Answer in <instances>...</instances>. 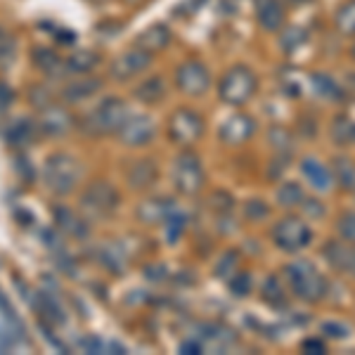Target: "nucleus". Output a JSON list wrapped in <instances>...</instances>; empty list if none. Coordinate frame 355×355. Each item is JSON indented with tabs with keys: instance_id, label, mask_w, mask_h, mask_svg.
Segmentation results:
<instances>
[{
	"instance_id": "1",
	"label": "nucleus",
	"mask_w": 355,
	"mask_h": 355,
	"mask_svg": "<svg viewBox=\"0 0 355 355\" xmlns=\"http://www.w3.org/2000/svg\"><path fill=\"white\" fill-rule=\"evenodd\" d=\"M282 277L287 282L294 299L301 303H320L329 294V282L322 272L318 270L313 261L308 259H294L282 268Z\"/></svg>"
},
{
	"instance_id": "5",
	"label": "nucleus",
	"mask_w": 355,
	"mask_h": 355,
	"mask_svg": "<svg viewBox=\"0 0 355 355\" xmlns=\"http://www.w3.org/2000/svg\"><path fill=\"white\" fill-rule=\"evenodd\" d=\"M171 178H173V187L178 194H182V197H197L204 190V182H206L202 157L197 152H192L190 147H185V150L178 154Z\"/></svg>"
},
{
	"instance_id": "10",
	"label": "nucleus",
	"mask_w": 355,
	"mask_h": 355,
	"mask_svg": "<svg viewBox=\"0 0 355 355\" xmlns=\"http://www.w3.org/2000/svg\"><path fill=\"white\" fill-rule=\"evenodd\" d=\"M259 123L251 114L246 112H234L227 119H223L218 125V140L225 147H242L246 142L254 140Z\"/></svg>"
},
{
	"instance_id": "22",
	"label": "nucleus",
	"mask_w": 355,
	"mask_h": 355,
	"mask_svg": "<svg viewBox=\"0 0 355 355\" xmlns=\"http://www.w3.org/2000/svg\"><path fill=\"white\" fill-rule=\"evenodd\" d=\"M102 62V55L97 50H73L64 60L67 73H76V76H88L93 73Z\"/></svg>"
},
{
	"instance_id": "43",
	"label": "nucleus",
	"mask_w": 355,
	"mask_h": 355,
	"mask_svg": "<svg viewBox=\"0 0 355 355\" xmlns=\"http://www.w3.org/2000/svg\"><path fill=\"white\" fill-rule=\"evenodd\" d=\"M303 353H327V343H324L322 336H308L301 343Z\"/></svg>"
},
{
	"instance_id": "28",
	"label": "nucleus",
	"mask_w": 355,
	"mask_h": 355,
	"mask_svg": "<svg viewBox=\"0 0 355 355\" xmlns=\"http://www.w3.org/2000/svg\"><path fill=\"white\" fill-rule=\"evenodd\" d=\"M166 90H168V85L162 76H150L135 88V97L142 105H159L166 97Z\"/></svg>"
},
{
	"instance_id": "8",
	"label": "nucleus",
	"mask_w": 355,
	"mask_h": 355,
	"mask_svg": "<svg viewBox=\"0 0 355 355\" xmlns=\"http://www.w3.org/2000/svg\"><path fill=\"white\" fill-rule=\"evenodd\" d=\"M119 204H121V194L112 182L105 180H95L81 197V206L88 218H107L119 209Z\"/></svg>"
},
{
	"instance_id": "21",
	"label": "nucleus",
	"mask_w": 355,
	"mask_h": 355,
	"mask_svg": "<svg viewBox=\"0 0 355 355\" xmlns=\"http://www.w3.org/2000/svg\"><path fill=\"white\" fill-rule=\"evenodd\" d=\"M329 137L336 147H353L355 145V114L341 112L331 119Z\"/></svg>"
},
{
	"instance_id": "34",
	"label": "nucleus",
	"mask_w": 355,
	"mask_h": 355,
	"mask_svg": "<svg viewBox=\"0 0 355 355\" xmlns=\"http://www.w3.org/2000/svg\"><path fill=\"white\" fill-rule=\"evenodd\" d=\"M237 270H239V251L237 249L223 251L218 263H216V268H214L216 277H218V279H230Z\"/></svg>"
},
{
	"instance_id": "7",
	"label": "nucleus",
	"mask_w": 355,
	"mask_h": 355,
	"mask_svg": "<svg viewBox=\"0 0 355 355\" xmlns=\"http://www.w3.org/2000/svg\"><path fill=\"white\" fill-rule=\"evenodd\" d=\"M128 107L121 97H105L93 112L88 114V133L93 135H119L123 121L128 119Z\"/></svg>"
},
{
	"instance_id": "39",
	"label": "nucleus",
	"mask_w": 355,
	"mask_h": 355,
	"mask_svg": "<svg viewBox=\"0 0 355 355\" xmlns=\"http://www.w3.org/2000/svg\"><path fill=\"white\" fill-rule=\"evenodd\" d=\"M242 211H244V218L249 223H261L270 216V206L263 202V199H249V202H244Z\"/></svg>"
},
{
	"instance_id": "25",
	"label": "nucleus",
	"mask_w": 355,
	"mask_h": 355,
	"mask_svg": "<svg viewBox=\"0 0 355 355\" xmlns=\"http://www.w3.org/2000/svg\"><path fill=\"white\" fill-rule=\"evenodd\" d=\"M275 202H277V206H282V209L294 211L306 202V190H303V185L296 180H282L277 192H275Z\"/></svg>"
},
{
	"instance_id": "9",
	"label": "nucleus",
	"mask_w": 355,
	"mask_h": 355,
	"mask_svg": "<svg viewBox=\"0 0 355 355\" xmlns=\"http://www.w3.org/2000/svg\"><path fill=\"white\" fill-rule=\"evenodd\" d=\"M175 88L182 95L202 97L211 88V69L202 60H185L175 69Z\"/></svg>"
},
{
	"instance_id": "4",
	"label": "nucleus",
	"mask_w": 355,
	"mask_h": 355,
	"mask_svg": "<svg viewBox=\"0 0 355 355\" xmlns=\"http://www.w3.org/2000/svg\"><path fill=\"white\" fill-rule=\"evenodd\" d=\"M166 133H168L171 142L178 147H192L206 133V119L192 107H178L168 114V121H166Z\"/></svg>"
},
{
	"instance_id": "23",
	"label": "nucleus",
	"mask_w": 355,
	"mask_h": 355,
	"mask_svg": "<svg viewBox=\"0 0 355 355\" xmlns=\"http://www.w3.org/2000/svg\"><path fill=\"white\" fill-rule=\"evenodd\" d=\"M125 175H128L130 187H135V190H147V187H152L154 182L159 180V166L154 164L152 159H140V162H135L130 166Z\"/></svg>"
},
{
	"instance_id": "15",
	"label": "nucleus",
	"mask_w": 355,
	"mask_h": 355,
	"mask_svg": "<svg viewBox=\"0 0 355 355\" xmlns=\"http://www.w3.org/2000/svg\"><path fill=\"white\" fill-rule=\"evenodd\" d=\"M254 12L256 21L268 33L282 31L287 24V10H284L282 0H254Z\"/></svg>"
},
{
	"instance_id": "6",
	"label": "nucleus",
	"mask_w": 355,
	"mask_h": 355,
	"mask_svg": "<svg viewBox=\"0 0 355 355\" xmlns=\"http://www.w3.org/2000/svg\"><path fill=\"white\" fill-rule=\"evenodd\" d=\"M83 168L78 164V159H73L71 154L57 152L53 157H48V162L43 166V178L45 185L57 194H69L73 187L81 182Z\"/></svg>"
},
{
	"instance_id": "46",
	"label": "nucleus",
	"mask_w": 355,
	"mask_h": 355,
	"mask_svg": "<svg viewBox=\"0 0 355 355\" xmlns=\"http://www.w3.org/2000/svg\"><path fill=\"white\" fill-rule=\"evenodd\" d=\"M128 3H142V0H128Z\"/></svg>"
},
{
	"instance_id": "13",
	"label": "nucleus",
	"mask_w": 355,
	"mask_h": 355,
	"mask_svg": "<svg viewBox=\"0 0 355 355\" xmlns=\"http://www.w3.org/2000/svg\"><path fill=\"white\" fill-rule=\"evenodd\" d=\"M322 259L329 263L331 270L355 279V244L346 239H327L322 244Z\"/></svg>"
},
{
	"instance_id": "19",
	"label": "nucleus",
	"mask_w": 355,
	"mask_h": 355,
	"mask_svg": "<svg viewBox=\"0 0 355 355\" xmlns=\"http://www.w3.org/2000/svg\"><path fill=\"white\" fill-rule=\"evenodd\" d=\"M171 41H173V31H171V26L157 21V24L147 26L145 31L137 33L135 45L142 50H147L150 55H157V53H162V50L168 48Z\"/></svg>"
},
{
	"instance_id": "18",
	"label": "nucleus",
	"mask_w": 355,
	"mask_h": 355,
	"mask_svg": "<svg viewBox=\"0 0 355 355\" xmlns=\"http://www.w3.org/2000/svg\"><path fill=\"white\" fill-rule=\"evenodd\" d=\"M36 123H38V130H41V133L60 137V135H64L71 130L73 119L64 107H45Z\"/></svg>"
},
{
	"instance_id": "33",
	"label": "nucleus",
	"mask_w": 355,
	"mask_h": 355,
	"mask_svg": "<svg viewBox=\"0 0 355 355\" xmlns=\"http://www.w3.org/2000/svg\"><path fill=\"white\" fill-rule=\"evenodd\" d=\"M311 81L315 85V93L324 100H341V85L329 76V73H313Z\"/></svg>"
},
{
	"instance_id": "40",
	"label": "nucleus",
	"mask_w": 355,
	"mask_h": 355,
	"mask_svg": "<svg viewBox=\"0 0 355 355\" xmlns=\"http://www.w3.org/2000/svg\"><path fill=\"white\" fill-rule=\"evenodd\" d=\"M336 234L341 239H346V242L355 244V209L343 211L339 216V220H336Z\"/></svg>"
},
{
	"instance_id": "20",
	"label": "nucleus",
	"mask_w": 355,
	"mask_h": 355,
	"mask_svg": "<svg viewBox=\"0 0 355 355\" xmlns=\"http://www.w3.org/2000/svg\"><path fill=\"white\" fill-rule=\"evenodd\" d=\"M21 324L19 320L15 318L10 306L5 301H0V353L15 348L17 343L21 341Z\"/></svg>"
},
{
	"instance_id": "17",
	"label": "nucleus",
	"mask_w": 355,
	"mask_h": 355,
	"mask_svg": "<svg viewBox=\"0 0 355 355\" xmlns=\"http://www.w3.org/2000/svg\"><path fill=\"white\" fill-rule=\"evenodd\" d=\"M175 211V202L168 197H152L137 206V220L145 225H164L166 218Z\"/></svg>"
},
{
	"instance_id": "32",
	"label": "nucleus",
	"mask_w": 355,
	"mask_h": 355,
	"mask_svg": "<svg viewBox=\"0 0 355 355\" xmlns=\"http://www.w3.org/2000/svg\"><path fill=\"white\" fill-rule=\"evenodd\" d=\"M279 43H282V50L287 55L299 53L303 45L308 43V31L303 26H289L282 28V36H279Z\"/></svg>"
},
{
	"instance_id": "3",
	"label": "nucleus",
	"mask_w": 355,
	"mask_h": 355,
	"mask_svg": "<svg viewBox=\"0 0 355 355\" xmlns=\"http://www.w3.org/2000/svg\"><path fill=\"white\" fill-rule=\"evenodd\" d=\"M270 239L279 251H284V254H301V251H306L308 246L313 244L315 234H313L311 223L306 218L287 214L284 218H279L272 225Z\"/></svg>"
},
{
	"instance_id": "29",
	"label": "nucleus",
	"mask_w": 355,
	"mask_h": 355,
	"mask_svg": "<svg viewBox=\"0 0 355 355\" xmlns=\"http://www.w3.org/2000/svg\"><path fill=\"white\" fill-rule=\"evenodd\" d=\"M331 175H334V185H339L341 190L353 192L355 187V162L348 157H336L331 162Z\"/></svg>"
},
{
	"instance_id": "24",
	"label": "nucleus",
	"mask_w": 355,
	"mask_h": 355,
	"mask_svg": "<svg viewBox=\"0 0 355 355\" xmlns=\"http://www.w3.org/2000/svg\"><path fill=\"white\" fill-rule=\"evenodd\" d=\"M31 60H33V64L38 67V71L45 73V76L57 78V76H62V73H67L64 60L50 48H36L31 53Z\"/></svg>"
},
{
	"instance_id": "47",
	"label": "nucleus",
	"mask_w": 355,
	"mask_h": 355,
	"mask_svg": "<svg viewBox=\"0 0 355 355\" xmlns=\"http://www.w3.org/2000/svg\"><path fill=\"white\" fill-rule=\"evenodd\" d=\"M353 197H355V187H353Z\"/></svg>"
},
{
	"instance_id": "14",
	"label": "nucleus",
	"mask_w": 355,
	"mask_h": 355,
	"mask_svg": "<svg viewBox=\"0 0 355 355\" xmlns=\"http://www.w3.org/2000/svg\"><path fill=\"white\" fill-rule=\"evenodd\" d=\"M301 175L315 192H331L334 190V175H331V166L320 162L318 157H303L299 162Z\"/></svg>"
},
{
	"instance_id": "26",
	"label": "nucleus",
	"mask_w": 355,
	"mask_h": 355,
	"mask_svg": "<svg viewBox=\"0 0 355 355\" xmlns=\"http://www.w3.org/2000/svg\"><path fill=\"white\" fill-rule=\"evenodd\" d=\"M102 88V81L100 78H90V76H81L76 78V81H71L67 85L64 90H62V97H64L67 102H78V100H85V97L100 93Z\"/></svg>"
},
{
	"instance_id": "27",
	"label": "nucleus",
	"mask_w": 355,
	"mask_h": 355,
	"mask_svg": "<svg viewBox=\"0 0 355 355\" xmlns=\"http://www.w3.org/2000/svg\"><path fill=\"white\" fill-rule=\"evenodd\" d=\"M36 128H38V123L28 121V119H17V121L10 123L8 130H5V140L12 147H26V145H31L33 135H36Z\"/></svg>"
},
{
	"instance_id": "30",
	"label": "nucleus",
	"mask_w": 355,
	"mask_h": 355,
	"mask_svg": "<svg viewBox=\"0 0 355 355\" xmlns=\"http://www.w3.org/2000/svg\"><path fill=\"white\" fill-rule=\"evenodd\" d=\"M334 28L346 38H355V0H343L334 10Z\"/></svg>"
},
{
	"instance_id": "2",
	"label": "nucleus",
	"mask_w": 355,
	"mask_h": 355,
	"mask_svg": "<svg viewBox=\"0 0 355 355\" xmlns=\"http://www.w3.org/2000/svg\"><path fill=\"white\" fill-rule=\"evenodd\" d=\"M259 93V76L249 64H232L218 81V100L227 107H246Z\"/></svg>"
},
{
	"instance_id": "44",
	"label": "nucleus",
	"mask_w": 355,
	"mask_h": 355,
	"mask_svg": "<svg viewBox=\"0 0 355 355\" xmlns=\"http://www.w3.org/2000/svg\"><path fill=\"white\" fill-rule=\"evenodd\" d=\"M10 102H12V90H10L8 85H3V83H0V114H3V112H8Z\"/></svg>"
},
{
	"instance_id": "35",
	"label": "nucleus",
	"mask_w": 355,
	"mask_h": 355,
	"mask_svg": "<svg viewBox=\"0 0 355 355\" xmlns=\"http://www.w3.org/2000/svg\"><path fill=\"white\" fill-rule=\"evenodd\" d=\"M227 289H230L237 299H246V296L254 291V277H251L249 270H237L227 279Z\"/></svg>"
},
{
	"instance_id": "38",
	"label": "nucleus",
	"mask_w": 355,
	"mask_h": 355,
	"mask_svg": "<svg viewBox=\"0 0 355 355\" xmlns=\"http://www.w3.org/2000/svg\"><path fill=\"white\" fill-rule=\"evenodd\" d=\"M185 227H187V216L180 214V211L175 209L173 214L166 218V223H164V230H166V237H168V242L175 244L178 239H180V234L185 232Z\"/></svg>"
},
{
	"instance_id": "31",
	"label": "nucleus",
	"mask_w": 355,
	"mask_h": 355,
	"mask_svg": "<svg viewBox=\"0 0 355 355\" xmlns=\"http://www.w3.org/2000/svg\"><path fill=\"white\" fill-rule=\"evenodd\" d=\"M55 218H57V225H60L67 234H71V237L83 239L85 234H88V223L81 220L69 209H55Z\"/></svg>"
},
{
	"instance_id": "12",
	"label": "nucleus",
	"mask_w": 355,
	"mask_h": 355,
	"mask_svg": "<svg viewBox=\"0 0 355 355\" xmlns=\"http://www.w3.org/2000/svg\"><path fill=\"white\" fill-rule=\"evenodd\" d=\"M154 135H157V123L147 114H128L119 130V137L125 147H145L154 140Z\"/></svg>"
},
{
	"instance_id": "42",
	"label": "nucleus",
	"mask_w": 355,
	"mask_h": 355,
	"mask_svg": "<svg viewBox=\"0 0 355 355\" xmlns=\"http://www.w3.org/2000/svg\"><path fill=\"white\" fill-rule=\"evenodd\" d=\"M15 55H17V45L12 41V36H8L0 28V67H8L15 60Z\"/></svg>"
},
{
	"instance_id": "16",
	"label": "nucleus",
	"mask_w": 355,
	"mask_h": 355,
	"mask_svg": "<svg viewBox=\"0 0 355 355\" xmlns=\"http://www.w3.org/2000/svg\"><path fill=\"white\" fill-rule=\"evenodd\" d=\"M289 296L291 291L287 282H284V277H279V275H268L261 282V301L272 311H287Z\"/></svg>"
},
{
	"instance_id": "45",
	"label": "nucleus",
	"mask_w": 355,
	"mask_h": 355,
	"mask_svg": "<svg viewBox=\"0 0 355 355\" xmlns=\"http://www.w3.org/2000/svg\"><path fill=\"white\" fill-rule=\"evenodd\" d=\"M348 55H351V57H353V60H355V41L351 43V50H348Z\"/></svg>"
},
{
	"instance_id": "36",
	"label": "nucleus",
	"mask_w": 355,
	"mask_h": 355,
	"mask_svg": "<svg viewBox=\"0 0 355 355\" xmlns=\"http://www.w3.org/2000/svg\"><path fill=\"white\" fill-rule=\"evenodd\" d=\"M81 348L85 353H125V348L116 341H105L100 336H85L81 341Z\"/></svg>"
},
{
	"instance_id": "41",
	"label": "nucleus",
	"mask_w": 355,
	"mask_h": 355,
	"mask_svg": "<svg viewBox=\"0 0 355 355\" xmlns=\"http://www.w3.org/2000/svg\"><path fill=\"white\" fill-rule=\"evenodd\" d=\"M291 142H294V137L287 128H279V125H272L270 128V145L277 150L279 154H284V150L291 152Z\"/></svg>"
},
{
	"instance_id": "11",
	"label": "nucleus",
	"mask_w": 355,
	"mask_h": 355,
	"mask_svg": "<svg viewBox=\"0 0 355 355\" xmlns=\"http://www.w3.org/2000/svg\"><path fill=\"white\" fill-rule=\"evenodd\" d=\"M152 67V55L147 50L133 45L130 50H123L121 55L114 57V62L110 64V73L116 81H133L135 76L145 73Z\"/></svg>"
},
{
	"instance_id": "37",
	"label": "nucleus",
	"mask_w": 355,
	"mask_h": 355,
	"mask_svg": "<svg viewBox=\"0 0 355 355\" xmlns=\"http://www.w3.org/2000/svg\"><path fill=\"white\" fill-rule=\"evenodd\" d=\"M36 308L38 313H43L50 322H64V311L57 306V301L48 294H36Z\"/></svg>"
}]
</instances>
